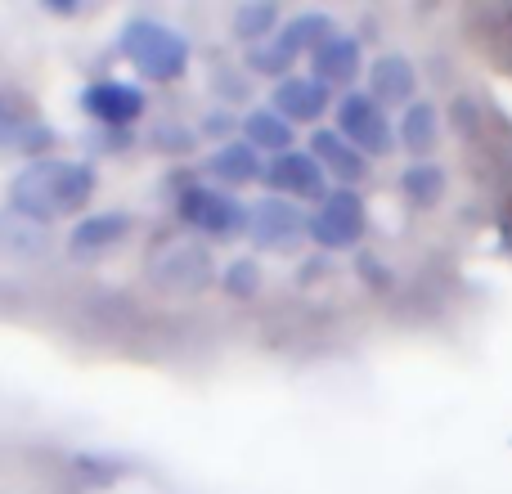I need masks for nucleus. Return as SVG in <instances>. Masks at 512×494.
Instances as JSON below:
<instances>
[{"instance_id": "1", "label": "nucleus", "mask_w": 512, "mask_h": 494, "mask_svg": "<svg viewBox=\"0 0 512 494\" xmlns=\"http://www.w3.org/2000/svg\"><path fill=\"white\" fill-rule=\"evenodd\" d=\"M95 198V167L72 158L27 162L9 180V212L27 216L36 225H50L59 216H81Z\"/></svg>"}, {"instance_id": "2", "label": "nucleus", "mask_w": 512, "mask_h": 494, "mask_svg": "<svg viewBox=\"0 0 512 494\" xmlns=\"http://www.w3.org/2000/svg\"><path fill=\"white\" fill-rule=\"evenodd\" d=\"M117 50L144 81H180L189 72V41L158 18H131L117 36Z\"/></svg>"}, {"instance_id": "3", "label": "nucleus", "mask_w": 512, "mask_h": 494, "mask_svg": "<svg viewBox=\"0 0 512 494\" xmlns=\"http://www.w3.org/2000/svg\"><path fill=\"white\" fill-rule=\"evenodd\" d=\"M176 216L203 239H239L252 230V207H243L230 189H216L194 180L185 194H176Z\"/></svg>"}, {"instance_id": "4", "label": "nucleus", "mask_w": 512, "mask_h": 494, "mask_svg": "<svg viewBox=\"0 0 512 494\" xmlns=\"http://www.w3.org/2000/svg\"><path fill=\"white\" fill-rule=\"evenodd\" d=\"M333 117H337V135H346V140H351L369 162L373 158H387V153L400 144L396 140V126H391V113L369 95V90L337 95Z\"/></svg>"}, {"instance_id": "5", "label": "nucleus", "mask_w": 512, "mask_h": 494, "mask_svg": "<svg viewBox=\"0 0 512 494\" xmlns=\"http://www.w3.org/2000/svg\"><path fill=\"white\" fill-rule=\"evenodd\" d=\"M261 185L270 189L274 198H288V203H315V207L337 189L310 149H288V153H279V158H270L265 162Z\"/></svg>"}, {"instance_id": "6", "label": "nucleus", "mask_w": 512, "mask_h": 494, "mask_svg": "<svg viewBox=\"0 0 512 494\" xmlns=\"http://www.w3.org/2000/svg\"><path fill=\"white\" fill-rule=\"evenodd\" d=\"M369 230V207L355 189H333L319 207H310V243L328 247V252H342V247H355Z\"/></svg>"}, {"instance_id": "7", "label": "nucleus", "mask_w": 512, "mask_h": 494, "mask_svg": "<svg viewBox=\"0 0 512 494\" xmlns=\"http://www.w3.org/2000/svg\"><path fill=\"white\" fill-rule=\"evenodd\" d=\"M144 108H149V95H144L135 81H90L86 90H81V113L90 117V122L108 126V131H131L135 122L144 117Z\"/></svg>"}, {"instance_id": "8", "label": "nucleus", "mask_w": 512, "mask_h": 494, "mask_svg": "<svg viewBox=\"0 0 512 494\" xmlns=\"http://www.w3.org/2000/svg\"><path fill=\"white\" fill-rule=\"evenodd\" d=\"M310 212H301V203H288V198L265 194L261 203H252V230L248 239L261 247V252H288L301 239H310Z\"/></svg>"}, {"instance_id": "9", "label": "nucleus", "mask_w": 512, "mask_h": 494, "mask_svg": "<svg viewBox=\"0 0 512 494\" xmlns=\"http://www.w3.org/2000/svg\"><path fill=\"white\" fill-rule=\"evenodd\" d=\"M270 108L279 117H288L292 126H315L328 108H337V99L319 77H310V72H292V77H283L279 86H274Z\"/></svg>"}, {"instance_id": "10", "label": "nucleus", "mask_w": 512, "mask_h": 494, "mask_svg": "<svg viewBox=\"0 0 512 494\" xmlns=\"http://www.w3.org/2000/svg\"><path fill=\"white\" fill-rule=\"evenodd\" d=\"M135 221L131 212H99V216H81L68 234V256L72 261H99L108 256L113 247H122L131 239Z\"/></svg>"}, {"instance_id": "11", "label": "nucleus", "mask_w": 512, "mask_h": 494, "mask_svg": "<svg viewBox=\"0 0 512 494\" xmlns=\"http://www.w3.org/2000/svg\"><path fill=\"white\" fill-rule=\"evenodd\" d=\"M265 162H270V158H261L252 144L230 140V144H221V149L207 153L203 180H207V185L230 189V194H234V189H243V185H261V180H265Z\"/></svg>"}, {"instance_id": "12", "label": "nucleus", "mask_w": 512, "mask_h": 494, "mask_svg": "<svg viewBox=\"0 0 512 494\" xmlns=\"http://www.w3.org/2000/svg\"><path fill=\"white\" fill-rule=\"evenodd\" d=\"M310 153L319 158V167L328 171V180H333L337 189H355L360 180H369L373 162L364 158L346 135H337V126H319V131L310 135Z\"/></svg>"}, {"instance_id": "13", "label": "nucleus", "mask_w": 512, "mask_h": 494, "mask_svg": "<svg viewBox=\"0 0 512 494\" xmlns=\"http://www.w3.org/2000/svg\"><path fill=\"white\" fill-rule=\"evenodd\" d=\"M360 72H364V50L351 32H337L333 41H324L315 50V59H310V77H319L328 90H342V95L355 90Z\"/></svg>"}, {"instance_id": "14", "label": "nucleus", "mask_w": 512, "mask_h": 494, "mask_svg": "<svg viewBox=\"0 0 512 494\" xmlns=\"http://www.w3.org/2000/svg\"><path fill=\"white\" fill-rule=\"evenodd\" d=\"M54 144V131L41 122V117L14 108L5 95H0V153H23V158L41 162Z\"/></svg>"}, {"instance_id": "15", "label": "nucleus", "mask_w": 512, "mask_h": 494, "mask_svg": "<svg viewBox=\"0 0 512 494\" xmlns=\"http://www.w3.org/2000/svg\"><path fill=\"white\" fill-rule=\"evenodd\" d=\"M414 90H418V72L405 54H382V59L369 63V95L382 108H409Z\"/></svg>"}, {"instance_id": "16", "label": "nucleus", "mask_w": 512, "mask_h": 494, "mask_svg": "<svg viewBox=\"0 0 512 494\" xmlns=\"http://www.w3.org/2000/svg\"><path fill=\"white\" fill-rule=\"evenodd\" d=\"M243 144H252L256 153H270V158H279V153H288L292 144H297V126L288 122V117H279L270 104L265 108H248L243 113V135H239Z\"/></svg>"}, {"instance_id": "17", "label": "nucleus", "mask_w": 512, "mask_h": 494, "mask_svg": "<svg viewBox=\"0 0 512 494\" xmlns=\"http://www.w3.org/2000/svg\"><path fill=\"white\" fill-rule=\"evenodd\" d=\"M396 140H400V149L414 153V158L423 162L427 153L436 149V140H441V113H436L427 99H414L396 122Z\"/></svg>"}, {"instance_id": "18", "label": "nucleus", "mask_w": 512, "mask_h": 494, "mask_svg": "<svg viewBox=\"0 0 512 494\" xmlns=\"http://www.w3.org/2000/svg\"><path fill=\"white\" fill-rule=\"evenodd\" d=\"M279 36L292 45V50H297V59H315L319 45L337 36V23L324 14V9H306V14L288 18V23L279 27Z\"/></svg>"}, {"instance_id": "19", "label": "nucleus", "mask_w": 512, "mask_h": 494, "mask_svg": "<svg viewBox=\"0 0 512 494\" xmlns=\"http://www.w3.org/2000/svg\"><path fill=\"white\" fill-rule=\"evenodd\" d=\"M0 247L14 256H41L50 247V225H36L18 212H0Z\"/></svg>"}, {"instance_id": "20", "label": "nucleus", "mask_w": 512, "mask_h": 494, "mask_svg": "<svg viewBox=\"0 0 512 494\" xmlns=\"http://www.w3.org/2000/svg\"><path fill=\"white\" fill-rule=\"evenodd\" d=\"M171 270H167V292H198L212 279V252H198V247H176L171 252Z\"/></svg>"}, {"instance_id": "21", "label": "nucleus", "mask_w": 512, "mask_h": 494, "mask_svg": "<svg viewBox=\"0 0 512 494\" xmlns=\"http://www.w3.org/2000/svg\"><path fill=\"white\" fill-rule=\"evenodd\" d=\"M248 68L256 72V77H270L274 86H279V81L292 77V68H297V50H292V45L274 32L265 45H252V50H248Z\"/></svg>"}, {"instance_id": "22", "label": "nucleus", "mask_w": 512, "mask_h": 494, "mask_svg": "<svg viewBox=\"0 0 512 494\" xmlns=\"http://www.w3.org/2000/svg\"><path fill=\"white\" fill-rule=\"evenodd\" d=\"M274 32H279V5H270V0L243 5L239 14H234V41H243L248 50L252 45H265Z\"/></svg>"}, {"instance_id": "23", "label": "nucleus", "mask_w": 512, "mask_h": 494, "mask_svg": "<svg viewBox=\"0 0 512 494\" xmlns=\"http://www.w3.org/2000/svg\"><path fill=\"white\" fill-rule=\"evenodd\" d=\"M400 189H405V198L414 207H432V203H441V194H445V171L432 167V162H414V167L400 176Z\"/></svg>"}, {"instance_id": "24", "label": "nucleus", "mask_w": 512, "mask_h": 494, "mask_svg": "<svg viewBox=\"0 0 512 494\" xmlns=\"http://www.w3.org/2000/svg\"><path fill=\"white\" fill-rule=\"evenodd\" d=\"M149 144L158 153H176V158H185V153H194V144H198V135L189 131L185 122H158L149 131Z\"/></svg>"}, {"instance_id": "25", "label": "nucleus", "mask_w": 512, "mask_h": 494, "mask_svg": "<svg viewBox=\"0 0 512 494\" xmlns=\"http://www.w3.org/2000/svg\"><path fill=\"white\" fill-rule=\"evenodd\" d=\"M225 292L230 297H256L261 292V265L252 256H239V261L225 270Z\"/></svg>"}, {"instance_id": "26", "label": "nucleus", "mask_w": 512, "mask_h": 494, "mask_svg": "<svg viewBox=\"0 0 512 494\" xmlns=\"http://www.w3.org/2000/svg\"><path fill=\"white\" fill-rule=\"evenodd\" d=\"M126 144H131V131H108V126H99V131L90 135V149H99V153H122Z\"/></svg>"}]
</instances>
